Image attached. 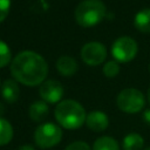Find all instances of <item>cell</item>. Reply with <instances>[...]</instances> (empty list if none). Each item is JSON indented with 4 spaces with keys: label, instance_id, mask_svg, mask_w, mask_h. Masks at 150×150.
Wrapping results in <instances>:
<instances>
[{
    "label": "cell",
    "instance_id": "obj_1",
    "mask_svg": "<svg viewBox=\"0 0 150 150\" xmlns=\"http://www.w3.org/2000/svg\"><path fill=\"white\" fill-rule=\"evenodd\" d=\"M11 74L16 82L27 87H34L43 83L48 74V66L40 54L32 50H23L13 59Z\"/></svg>",
    "mask_w": 150,
    "mask_h": 150
},
{
    "label": "cell",
    "instance_id": "obj_2",
    "mask_svg": "<svg viewBox=\"0 0 150 150\" xmlns=\"http://www.w3.org/2000/svg\"><path fill=\"white\" fill-rule=\"evenodd\" d=\"M57 123L68 130H76L86 123L87 114L84 108L74 100H63L57 103L55 111Z\"/></svg>",
    "mask_w": 150,
    "mask_h": 150
},
{
    "label": "cell",
    "instance_id": "obj_3",
    "mask_svg": "<svg viewBox=\"0 0 150 150\" xmlns=\"http://www.w3.org/2000/svg\"><path fill=\"white\" fill-rule=\"evenodd\" d=\"M107 12L101 0H83L75 9V20L81 27H93L102 21Z\"/></svg>",
    "mask_w": 150,
    "mask_h": 150
},
{
    "label": "cell",
    "instance_id": "obj_4",
    "mask_svg": "<svg viewBox=\"0 0 150 150\" xmlns=\"http://www.w3.org/2000/svg\"><path fill=\"white\" fill-rule=\"evenodd\" d=\"M62 139V129L52 122L40 124L34 131V142L41 149L57 145Z\"/></svg>",
    "mask_w": 150,
    "mask_h": 150
},
{
    "label": "cell",
    "instance_id": "obj_5",
    "mask_svg": "<svg viewBox=\"0 0 150 150\" xmlns=\"http://www.w3.org/2000/svg\"><path fill=\"white\" fill-rule=\"evenodd\" d=\"M116 104L120 110L127 114H136L144 108L145 98L141 90L136 88H127L117 95Z\"/></svg>",
    "mask_w": 150,
    "mask_h": 150
},
{
    "label": "cell",
    "instance_id": "obj_6",
    "mask_svg": "<svg viewBox=\"0 0 150 150\" xmlns=\"http://www.w3.org/2000/svg\"><path fill=\"white\" fill-rule=\"evenodd\" d=\"M137 42L130 36L118 38L111 47V54L117 62H129L137 54Z\"/></svg>",
    "mask_w": 150,
    "mask_h": 150
},
{
    "label": "cell",
    "instance_id": "obj_7",
    "mask_svg": "<svg viewBox=\"0 0 150 150\" xmlns=\"http://www.w3.org/2000/svg\"><path fill=\"white\" fill-rule=\"evenodd\" d=\"M81 57L88 66L94 67L101 64L107 57V48L101 42H88L81 49Z\"/></svg>",
    "mask_w": 150,
    "mask_h": 150
},
{
    "label": "cell",
    "instance_id": "obj_8",
    "mask_svg": "<svg viewBox=\"0 0 150 150\" xmlns=\"http://www.w3.org/2000/svg\"><path fill=\"white\" fill-rule=\"evenodd\" d=\"M39 94L46 103H59L63 96V87L56 80H48L40 86Z\"/></svg>",
    "mask_w": 150,
    "mask_h": 150
},
{
    "label": "cell",
    "instance_id": "obj_9",
    "mask_svg": "<svg viewBox=\"0 0 150 150\" xmlns=\"http://www.w3.org/2000/svg\"><path fill=\"white\" fill-rule=\"evenodd\" d=\"M86 124L90 130H93L95 132H101L108 128L109 118L105 112L100 111V110H94L87 115Z\"/></svg>",
    "mask_w": 150,
    "mask_h": 150
},
{
    "label": "cell",
    "instance_id": "obj_10",
    "mask_svg": "<svg viewBox=\"0 0 150 150\" xmlns=\"http://www.w3.org/2000/svg\"><path fill=\"white\" fill-rule=\"evenodd\" d=\"M1 96L7 103H14L20 96V88L15 80L8 79L1 84Z\"/></svg>",
    "mask_w": 150,
    "mask_h": 150
},
{
    "label": "cell",
    "instance_id": "obj_11",
    "mask_svg": "<svg viewBox=\"0 0 150 150\" xmlns=\"http://www.w3.org/2000/svg\"><path fill=\"white\" fill-rule=\"evenodd\" d=\"M56 69L61 75L69 77V76H73L77 71V62L71 56L63 55L57 59Z\"/></svg>",
    "mask_w": 150,
    "mask_h": 150
},
{
    "label": "cell",
    "instance_id": "obj_12",
    "mask_svg": "<svg viewBox=\"0 0 150 150\" xmlns=\"http://www.w3.org/2000/svg\"><path fill=\"white\" fill-rule=\"evenodd\" d=\"M48 112H49V108L45 101H36V102L32 103L29 107V110H28L29 117L34 122L43 121L48 116Z\"/></svg>",
    "mask_w": 150,
    "mask_h": 150
},
{
    "label": "cell",
    "instance_id": "obj_13",
    "mask_svg": "<svg viewBox=\"0 0 150 150\" xmlns=\"http://www.w3.org/2000/svg\"><path fill=\"white\" fill-rule=\"evenodd\" d=\"M143 145H144V139L137 132H130L125 135L122 142L123 150H142Z\"/></svg>",
    "mask_w": 150,
    "mask_h": 150
},
{
    "label": "cell",
    "instance_id": "obj_14",
    "mask_svg": "<svg viewBox=\"0 0 150 150\" xmlns=\"http://www.w3.org/2000/svg\"><path fill=\"white\" fill-rule=\"evenodd\" d=\"M135 27L142 33H150V8H144L135 15Z\"/></svg>",
    "mask_w": 150,
    "mask_h": 150
},
{
    "label": "cell",
    "instance_id": "obj_15",
    "mask_svg": "<svg viewBox=\"0 0 150 150\" xmlns=\"http://www.w3.org/2000/svg\"><path fill=\"white\" fill-rule=\"evenodd\" d=\"M91 150H120V145L115 138L110 136H101L94 142Z\"/></svg>",
    "mask_w": 150,
    "mask_h": 150
},
{
    "label": "cell",
    "instance_id": "obj_16",
    "mask_svg": "<svg viewBox=\"0 0 150 150\" xmlns=\"http://www.w3.org/2000/svg\"><path fill=\"white\" fill-rule=\"evenodd\" d=\"M13 134L14 131L12 124L7 120L0 117V146H4L12 141Z\"/></svg>",
    "mask_w": 150,
    "mask_h": 150
},
{
    "label": "cell",
    "instance_id": "obj_17",
    "mask_svg": "<svg viewBox=\"0 0 150 150\" xmlns=\"http://www.w3.org/2000/svg\"><path fill=\"white\" fill-rule=\"evenodd\" d=\"M12 60V53L7 43L0 40V68L7 66Z\"/></svg>",
    "mask_w": 150,
    "mask_h": 150
},
{
    "label": "cell",
    "instance_id": "obj_18",
    "mask_svg": "<svg viewBox=\"0 0 150 150\" xmlns=\"http://www.w3.org/2000/svg\"><path fill=\"white\" fill-rule=\"evenodd\" d=\"M120 73V66L117 61H108L103 66V74L107 77H115Z\"/></svg>",
    "mask_w": 150,
    "mask_h": 150
},
{
    "label": "cell",
    "instance_id": "obj_19",
    "mask_svg": "<svg viewBox=\"0 0 150 150\" xmlns=\"http://www.w3.org/2000/svg\"><path fill=\"white\" fill-rule=\"evenodd\" d=\"M64 150H91L89 144L83 141H75L66 146Z\"/></svg>",
    "mask_w": 150,
    "mask_h": 150
},
{
    "label": "cell",
    "instance_id": "obj_20",
    "mask_svg": "<svg viewBox=\"0 0 150 150\" xmlns=\"http://www.w3.org/2000/svg\"><path fill=\"white\" fill-rule=\"evenodd\" d=\"M11 7V0H0V22H2L8 15Z\"/></svg>",
    "mask_w": 150,
    "mask_h": 150
},
{
    "label": "cell",
    "instance_id": "obj_21",
    "mask_svg": "<svg viewBox=\"0 0 150 150\" xmlns=\"http://www.w3.org/2000/svg\"><path fill=\"white\" fill-rule=\"evenodd\" d=\"M142 117H143V121L150 125V109H145Z\"/></svg>",
    "mask_w": 150,
    "mask_h": 150
},
{
    "label": "cell",
    "instance_id": "obj_22",
    "mask_svg": "<svg viewBox=\"0 0 150 150\" xmlns=\"http://www.w3.org/2000/svg\"><path fill=\"white\" fill-rule=\"evenodd\" d=\"M16 150H35V149H34V146L30 145V144H22V145H20Z\"/></svg>",
    "mask_w": 150,
    "mask_h": 150
},
{
    "label": "cell",
    "instance_id": "obj_23",
    "mask_svg": "<svg viewBox=\"0 0 150 150\" xmlns=\"http://www.w3.org/2000/svg\"><path fill=\"white\" fill-rule=\"evenodd\" d=\"M5 112V107L2 105V103H0V117H1V115Z\"/></svg>",
    "mask_w": 150,
    "mask_h": 150
},
{
    "label": "cell",
    "instance_id": "obj_24",
    "mask_svg": "<svg viewBox=\"0 0 150 150\" xmlns=\"http://www.w3.org/2000/svg\"><path fill=\"white\" fill-rule=\"evenodd\" d=\"M148 101H149V103H150V88L148 89Z\"/></svg>",
    "mask_w": 150,
    "mask_h": 150
},
{
    "label": "cell",
    "instance_id": "obj_25",
    "mask_svg": "<svg viewBox=\"0 0 150 150\" xmlns=\"http://www.w3.org/2000/svg\"><path fill=\"white\" fill-rule=\"evenodd\" d=\"M144 150H150V146H148V148H145Z\"/></svg>",
    "mask_w": 150,
    "mask_h": 150
},
{
    "label": "cell",
    "instance_id": "obj_26",
    "mask_svg": "<svg viewBox=\"0 0 150 150\" xmlns=\"http://www.w3.org/2000/svg\"><path fill=\"white\" fill-rule=\"evenodd\" d=\"M149 71H150V66H149Z\"/></svg>",
    "mask_w": 150,
    "mask_h": 150
}]
</instances>
